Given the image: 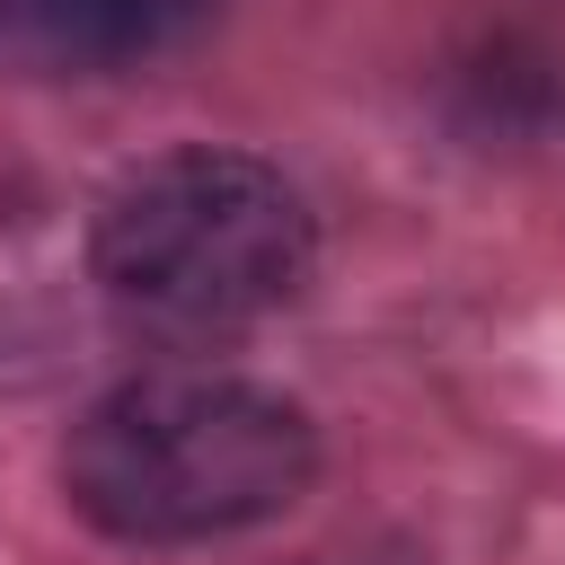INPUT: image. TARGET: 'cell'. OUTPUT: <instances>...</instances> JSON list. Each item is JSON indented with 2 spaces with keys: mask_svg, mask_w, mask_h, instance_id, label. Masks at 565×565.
<instances>
[{
  "mask_svg": "<svg viewBox=\"0 0 565 565\" xmlns=\"http://www.w3.org/2000/svg\"><path fill=\"white\" fill-rule=\"evenodd\" d=\"M318 477V433L291 397L230 371H141L62 441L79 521L132 547H194L291 512Z\"/></svg>",
  "mask_w": 565,
  "mask_h": 565,
  "instance_id": "1",
  "label": "cell"
},
{
  "mask_svg": "<svg viewBox=\"0 0 565 565\" xmlns=\"http://www.w3.org/2000/svg\"><path fill=\"white\" fill-rule=\"evenodd\" d=\"M88 256H97V282L115 309L177 327V335H212V327H247V318H274L282 300H300V282L318 265V230L282 168L185 141V150L132 168L97 203Z\"/></svg>",
  "mask_w": 565,
  "mask_h": 565,
  "instance_id": "2",
  "label": "cell"
},
{
  "mask_svg": "<svg viewBox=\"0 0 565 565\" xmlns=\"http://www.w3.org/2000/svg\"><path fill=\"white\" fill-rule=\"evenodd\" d=\"M221 0H9V62L44 71H106L185 44Z\"/></svg>",
  "mask_w": 565,
  "mask_h": 565,
  "instance_id": "3",
  "label": "cell"
},
{
  "mask_svg": "<svg viewBox=\"0 0 565 565\" xmlns=\"http://www.w3.org/2000/svg\"><path fill=\"white\" fill-rule=\"evenodd\" d=\"M0 44H9V0H0Z\"/></svg>",
  "mask_w": 565,
  "mask_h": 565,
  "instance_id": "4",
  "label": "cell"
}]
</instances>
